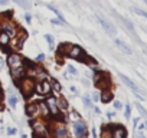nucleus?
<instances>
[{"label":"nucleus","mask_w":147,"mask_h":138,"mask_svg":"<svg viewBox=\"0 0 147 138\" xmlns=\"http://www.w3.org/2000/svg\"><path fill=\"white\" fill-rule=\"evenodd\" d=\"M33 127V132L36 134V135H43L45 132H46V125H45V122L43 121H35L33 124H32Z\"/></svg>","instance_id":"ddd939ff"},{"label":"nucleus","mask_w":147,"mask_h":138,"mask_svg":"<svg viewBox=\"0 0 147 138\" xmlns=\"http://www.w3.org/2000/svg\"><path fill=\"white\" fill-rule=\"evenodd\" d=\"M35 88H36V84H35V81L33 79H29V78H25L23 81H22V85H20V91L26 95V96H29L33 91H35Z\"/></svg>","instance_id":"7ed1b4c3"},{"label":"nucleus","mask_w":147,"mask_h":138,"mask_svg":"<svg viewBox=\"0 0 147 138\" xmlns=\"http://www.w3.org/2000/svg\"><path fill=\"white\" fill-rule=\"evenodd\" d=\"M7 3V0H0V5H6Z\"/></svg>","instance_id":"4c0bfd02"},{"label":"nucleus","mask_w":147,"mask_h":138,"mask_svg":"<svg viewBox=\"0 0 147 138\" xmlns=\"http://www.w3.org/2000/svg\"><path fill=\"white\" fill-rule=\"evenodd\" d=\"M13 2H16L19 6H22L23 9H29V2L28 0H13Z\"/></svg>","instance_id":"b1692460"},{"label":"nucleus","mask_w":147,"mask_h":138,"mask_svg":"<svg viewBox=\"0 0 147 138\" xmlns=\"http://www.w3.org/2000/svg\"><path fill=\"white\" fill-rule=\"evenodd\" d=\"M43 59H45V55H43V53H40V55L38 56V60L40 62V60H43Z\"/></svg>","instance_id":"72a5a7b5"},{"label":"nucleus","mask_w":147,"mask_h":138,"mask_svg":"<svg viewBox=\"0 0 147 138\" xmlns=\"http://www.w3.org/2000/svg\"><path fill=\"white\" fill-rule=\"evenodd\" d=\"M114 42H115V45H117V46H118V48H120V49L124 52V53H127V55H131V53H133V50H131V49H130V48H128V46H127V45L123 42V40H120V39H115Z\"/></svg>","instance_id":"dca6fc26"},{"label":"nucleus","mask_w":147,"mask_h":138,"mask_svg":"<svg viewBox=\"0 0 147 138\" xmlns=\"http://www.w3.org/2000/svg\"><path fill=\"white\" fill-rule=\"evenodd\" d=\"M7 63H9V66L10 68H15V66H20V65H29V62L28 60H25L19 53H10L9 55V58H7Z\"/></svg>","instance_id":"f03ea898"},{"label":"nucleus","mask_w":147,"mask_h":138,"mask_svg":"<svg viewBox=\"0 0 147 138\" xmlns=\"http://www.w3.org/2000/svg\"><path fill=\"white\" fill-rule=\"evenodd\" d=\"M143 128H146V124H140L138 125V129H143Z\"/></svg>","instance_id":"e433bc0d"},{"label":"nucleus","mask_w":147,"mask_h":138,"mask_svg":"<svg viewBox=\"0 0 147 138\" xmlns=\"http://www.w3.org/2000/svg\"><path fill=\"white\" fill-rule=\"evenodd\" d=\"M45 104H46V107H48V109H49V114H51L53 118H56V115H59V108H58L56 98H53V96H49V95H48V98H46Z\"/></svg>","instance_id":"39448f33"},{"label":"nucleus","mask_w":147,"mask_h":138,"mask_svg":"<svg viewBox=\"0 0 147 138\" xmlns=\"http://www.w3.org/2000/svg\"><path fill=\"white\" fill-rule=\"evenodd\" d=\"M10 36H9V33H6L5 30H2L0 32V46H3V48H6L9 43H10Z\"/></svg>","instance_id":"2eb2a0df"},{"label":"nucleus","mask_w":147,"mask_h":138,"mask_svg":"<svg viewBox=\"0 0 147 138\" xmlns=\"http://www.w3.org/2000/svg\"><path fill=\"white\" fill-rule=\"evenodd\" d=\"M97 20L100 22V25L102 26V29L110 35V36H114L115 33H117V30H115V27H114V25L113 23H110L108 20H105L104 17H101V16H97Z\"/></svg>","instance_id":"1a4fd4ad"},{"label":"nucleus","mask_w":147,"mask_h":138,"mask_svg":"<svg viewBox=\"0 0 147 138\" xmlns=\"http://www.w3.org/2000/svg\"><path fill=\"white\" fill-rule=\"evenodd\" d=\"M125 118H130V107H125Z\"/></svg>","instance_id":"473e14b6"},{"label":"nucleus","mask_w":147,"mask_h":138,"mask_svg":"<svg viewBox=\"0 0 147 138\" xmlns=\"http://www.w3.org/2000/svg\"><path fill=\"white\" fill-rule=\"evenodd\" d=\"M35 89H38V92H39L40 95H45V96L51 95L52 91H53V89H52V82H51V81H46V79H42Z\"/></svg>","instance_id":"20e7f679"},{"label":"nucleus","mask_w":147,"mask_h":138,"mask_svg":"<svg viewBox=\"0 0 147 138\" xmlns=\"http://www.w3.org/2000/svg\"><path fill=\"white\" fill-rule=\"evenodd\" d=\"M71 46H72L71 43H61L59 48H58V53L62 55V56H68V52H69Z\"/></svg>","instance_id":"f3484780"},{"label":"nucleus","mask_w":147,"mask_h":138,"mask_svg":"<svg viewBox=\"0 0 147 138\" xmlns=\"http://www.w3.org/2000/svg\"><path fill=\"white\" fill-rule=\"evenodd\" d=\"M101 101L104 104H108L110 101H113V92H110L108 89H102V94H101Z\"/></svg>","instance_id":"a211bd4d"},{"label":"nucleus","mask_w":147,"mask_h":138,"mask_svg":"<svg viewBox=\"0 0 147 138\" xmlns=\"http://www.w3.org/2000/svg\"><path fill=\"white\" fill-rule=\"evenodd\" d=\"M2 30H5L6 33H9L10 38L16 36V27H15L13 23H10V22H3V23H2Z\"/></svg>","instance_id":"4468645a"},{"label":"nucleus","mask_w":147,"mask_h":138,"mask_svg":"<svg viewBox=\"0 0 147 138\" xmlns=\"http://www.w3.org/2000/svg\"><path fill=\"white\" fill-rule=\"evenodd\" d=\"M114 108H115V109H121V108H123V104H121L120 101H114Z\"/></svg>","instance_id":"c756f323"},{"label":"nucleus","mask_w":147,"mask_h":138,"mask_svg":"<svg viewBox=\"0 0 147 138\" xmlns=\"http://www.w3.org/2000/svg\"><path fill=\"white\" fill-rule=\"evenodd\" d=\"M136 108L138 109V112H140V114H141L143 117H147V111H146V109H144V108H143V107H141V105L138 104V102L136 104Z\"/></svg>","instance_id":"a878e982"},{"label":"nucleus","mask_w":147,"mask_h":138,"mask_svg":"<svg viewBox=\"0 0 147 138\" xmlns=\"http://www.w3.org/2000/svg\"><path fill=\"white\" fill-rule=\"evenodd\" d=\"M84 104H85V107H90V105H91L90 96H84Z\"/></svg>","instance_id":"2f4dec72"},{"label":"nucleus","mask_w":147,"mask_h":138,"mask_svg":"<svg viewBox=\"0 0 147 138\" xmlns=\"http://www.w3.org/2000/svg\"><path fill=\"white\" fill-rule=\"evenodd\" d=\"M131 10H133L136 15L143 16V17H146V19H147V12H144V10H141V9H138V7H131Z\"/></svg>","instance_id":"5701e85b"},{"label":"nucleus","mask_w":147,"mask_h":138,"mask_svg":"<svg viewBox=\"0 0 147 138\" xmlns=\"http://www.w3.org/2000/svg\"><path fill=\"white\" fill-rule=\"evenodd\" d=\"M56 102H58V108H59V109H66V108H68V102H66L63 98L56 99Z\"/></svg>","instance_id":"412c9836"},{"label":"nucleus","mask_w":147,"mask_h":138,"mask_svg":"<svg viewBox=\"0 0 147 138\" xmlns=\"http://www.w3.org/2000/svg\"><path fill=\"white\" fill-rule=\"evenodd\" d=\"M16 104H18V96L16 95H10L9 96V105H10V108H16Z\"/></svg>","instance_id":"4be33fe9"},{"label":"nucleus","mask_w":147,"mask_h":138,"mask_svg":"<svg viewBox=\"0 0 147 138\" xmlns=\"http://www.w3.org/2000/svg\"><path fill=\"white\" fill-rule=\"evenodd\" d=\"M111 137L114 138H125L127 137V131L123 125H115L113 129H111Z\"/></svg>","instance_id":"f8f14e48"},{"label":"nucleus","mask_w":147,"mask_h":138,"mask_svg":"<svg viewBox=\"0 0 147 138\" xmlns=\"http://www.w3.org/2000/svg\"><path fill=\"white\" fill-rule=\"evenodd\" d=\"M71 115H72V117H71V118H72V119H74V121H78V119H80V115H78V114H77V112H75V111H74V112H72V114H71Z\"/></svg>","instance_id":"7c9ffc66"},{"label":"nucleus","mask_w":147,"mask_h":138,"mask_svg":"<svg viewBox=\"0 0 147 138\" xmlns=\"http://www.w3.org/2000/svg\"><path fill=\"white\" fill-rule=\"evenodd\" d=\"M39 111H42L43 117H51L49 109H48V107H46V104H45V102H39Z\"/></svg>","instance_id":"aec40b11"},{"label":"nucleus","mask_w":147,"mask_h":138,"mask_svg":"<svg viewBox=\"0 0 147 138\" xmlns=\"http://www.w3.org/2000/svg\"><path fill=\"white\" fill-rule=\"evenodd\" d=\"M95 85L100 88V89H107L110 86V78L105 75V74H98L95 76Z\"/></svg>","instance_id":"9d476101"},{"label":"nucleus","mask_w":147,"mask_h":138,"mask_svg":"<svg viewBox=\"0 0 147 138\" xmlns=\"http://www.w3.org/2000/svg\"><path fill=\"white\" fill-rule=\"evenodd\" d=\"M68 56L69 58H72V59H77V60H85V58H87V55L84 53V50H82V48L81 46H77V45H72L71 46V49H69V52H68Z\"/></svg>","instance_id":"f257e3e1"},{"label":"nucleus","mask_w":147,"mask_h":138,"mask_svg":"<svg viewBox=\"0 0 147 138\" xmlns=\"http://www.w3.org/2000/svg\"><path fill=\"white\" fill-rule=\"evenodd\" d=\"M68 71H69V74H72V75H77V69L74 68L72 65H68Z\"/></svg>","instance_id":"cd10ccee"},{"label":"nucleus","mask_w":147,"mask_h":138,"mask_svg":"<svg viewBox=\"0 0 147 138\" xmlns=\"http://www.w3.org/2000/svg\"><path fill=\"white\" fill-rule=\"evenodd\" d=\"M51 82H52V89H55L56 92H61V84L58 81H55V79H52Z\"/></svg>","instance_id":"393cba45"},{"label":"nucleus","mask_w":147,"mask_h":138,"mask_svg":"<svg viewBox=\"0 0 147 138\" xmlns=\"http://www.w3.org/2000/svg\"><path fill=\"white\" fill-rule=\"evenodd\" d=\"M7 132H9V134H16V129H15V128H12V129L9 128V129H7Z\"/></svg>","instance_id":"f704fd0d"},{"label":"nucleus","mask_w":147,"mask_h":138,"mask_svg":"<svg viewBox=\"0 0 147 138\" xmlns=\"http://www.w3.org/2000/svg\"><path fill=\"white\" fill-rule=\"evenodd\" d=\"M51 23H52V25H65L61 19H52V20H51Z\"/></svg>","instance_id":"c85d7f7f"},{"label":"nucleus","mask_w":147,"mask_h":138,"mask_svg":"<svg viewBox=\"0 0 147 138\" xmlns=\"http://www.w3.org/2000/svg\"><path fill=\"white\" fill-rule=\"evenodd\" d=\"M53 135L59 137V138H63V137H68V129L65 127H58L56 131L53 132Z\"/></svg>","instance_id":"6ab92c4d"},{"label":"nucleus","mask_w":147,"mask_h":138,"mask_svg":"<svg viewBox=\"0 0 147 138\" xmlns=\"http://www.w3.org/2000/svg\"><path fill=\"white\" fill-rule=\"evenodd\" d=\"M25 112H26V115H28L29 118L38 115V114H39V104H38V102H30V104H28Z\"/></svg>","instance_id":"9b49d317"},{"label":"nucleus","mask_w":147,"mask_h":138,"mask_svg":"<svg viewBox=\"0 0 147 138\" xmlns=\"http://www.w3.org/2000/svg\"><path fill=\"white\" fill-rule=\"evenodd\" d=\"M114 115H115L114 112H107V117H108V118H113Z\"/></svg>","instance_id":"c9c22d12"},{"label":"nucleus","mask_w":147,"mask_h":138,"mask_svg":"<svg viewBox=\"0 0 147 138\" xmlns=\"http://www.w3.org/2000/svg\"><path fill=\"white\" fill-rule=\"evenodd\" d=\"M0 108H2V107H0Z\"/></svg>","instance_id":"58836bf2"},{"label":"nucleus","mask_w":147,"mask_h":138,"mask_svg":"<svg viewBox=\"0 0 147 138\" xmlns=\"http://www.w3.org/2000/svg\"><path fill=\"white\" fill-rule=\"evenodd\" d=\"M45 39L49 42V45H51V49L53 50V38H52L51 35H45Z\"/></svg>","instance_id":"bb28decb"},{"label":"nucleus","mask_w":147,"mask_h":138,"mask_svg":"<svg viewBox=\"0 0 147 138\" xmlns=\"http://www.w3.org/2000/svg\"><path fill=\"white\" fill-rule=\"evenodd\" d=\"M74 134H75L77 137H87V125L78 119V121H74Z\"/></svg>","instance_id":"6e6552de"},{"label":"nucleus","mask_w":147,"mask_h":138,"mask_svg":"<svg viewBox=\"0 0 147 138\" xmlns=\"http://www.w3.org/2000/svg\"><path fill=\"white\" fill-rule=\"evenodd\" d=\"M26 69L28 66L26 65H20V66H15V68H10V75L15 81H19L22 79L25 75H26Z\"/></svg>","instance_id":"0eeeda50"},{"label":"nucleus","mask_w":147,"mask_h":138,"mask_svg":"<svg viewBox=\"0 0 147 138\" xmlns=\"http://www.w3.org/2000/svg\"><path fill=\"white\" fill-rule=\"evenodd\" d=\"M118 76H120V79H121V81L128 86V88H131V89L134 91V94H136L137 96H143V94H144V92H143V89H141V88H138V86H137V85L130 79V78H127V76H125V75H123V74H118Z\"/></svg>","instance_id":"423d86ee"}]
</instances>
